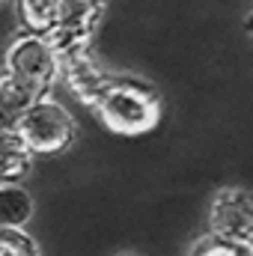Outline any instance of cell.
Listing matches in <instances>:
<instances>
[{
    "label": "cell",
    "instance_id": "4",
    "mask_svg": "<svg viewBox=\"0 0 253 256\" xmlns=\"http://www.w3.org/2000/svg\"><path fill=\"white\" fill-rule=\"evenodd\" d=\"M108 0H60L57 6V21L45 33L57 54H74V51H90L92 33L104 15Z\"/></svg>",
    "mask_w": 253,
    "mask_h": 256
},
{
    "label": "cell",
    "instance_id": "5",
    "mask_svg": "<svg viewBox=\"0 0 253 256\" xmlns=\"http://www.w3.org/2000/svg\"><path fill=\"white\" fill-rule=\"evenodd\" d=\"M208 232L226 242L253 244V194L244 188H220L208 206Z\"/></svg>",
    "mask_w": 253,
    "mask_h": 256
},
{
    "label": "cell",
    "instance_id": "8",
    "mask_svg": "<svg viewBox=\"0 0 253 256\" xmlns=\"http://www.w3.org/2000/svg\"><path fill=\"white\" fill-rule=\"evenodd\" d=\"M33 167V152L15 131H0V182H21Z\"/></svg>",
    "mask_w": 253,
    "mask_h": 256
},
{
    "label": "cell",
    "instance_id": "6",
    "mask_svg": "<svg viewBox=\"0 0 253 256\" xmlns=\"http://www.w3.org/2000/svg\"><path fill=\"white\" fill-rule=\"evenodd\" d=\"M108 72H102L96 60L90 57V51H74V54H60V80L66 84V90L92 108V102L98 98L102 86L108 84Z\"/></svg>",
    "mask_w": 253,
    "mask_h": 256
},
{
    "label": "cell",
    "instance_id": "10",
    "mask_svg": "<svg viewBox=\"0 0 253 256\" xmlns=\"http://www.w3.org/2000/svg\"><path fill=\"white\" fill-rule=\"evenodd\" d=\"M57 6L60 0H18V15H21L24 30L48 33L57 21Z\"/></svg>",
    "mask_w": 253,
    "mask_h": 256
},
{
    "label": "cell",
    "instance_id": "7",
    "mask_svg": "<svg viewBox=\"0 0 253 256\" xmlns=\"http://www.w3.org/2000/svg\"><path fill=\"white\" fill-rule=\"evenodd\" d=\"M36 202L21 182H0V230H24L33 220Z\"/></svg>",
    "mask_w": 253,
    "mask_h": 256
},
{
    "label": "cell",
    "instance_id": "1",
    "mask_svg": "<svg viewBox=\"0 0 253 256\" xmlns=\"http://www.w3.org/2000/svg\"><path fill=\"white\" fill-rule=\"evenodd\" d=\"M92 110L108 126V131L122 137H140L155 131L164 116L161 92L140 78H108Z\"/></svg>",
    "mask_w": 253,
    "mask_h": 256
},
{
    "label": "cell",
    "instance_id": "9",
    "mask_svg": "<svg viewBox=\"0 0 253 256\" xmlns=\"http://www.w3.org/2000/svg\"><path fill=\"white\" fill-rule=\"evenodd\" d=\"M33 102L30 92H24L12 78L0 74V131H15L24 108Z\"/></svg>",
    "mask_w": 253,
    "mask_h": 256
},
{
    "label": "cell",
    "instance_id": "13",
    "mask_svg": "<svg viewBox=\"0 0 253 256\" xmlns=\"http://www.w3.org/2000/svg\"><path fill=\"white\" fill-rule=\"evenodd\" d=\"M122 256H137V254H122Z\"/></svg>",
    "mask_w": 253,
    "mask_h": 256
},
{
    "label": "cell",
    "instance_id": "11",
    "mask_svg": "<svg viewBox=\"0 0 253 256\" xmlns=\"http://www.w3.org/2000/svg\"><path fill=\"white\" fill-rule=\"evenodd\" d=\"M0 256H42V250L24 230H0Z\"/></svg>",
    "mask_w": 253,
    "mask_h": 256
},
{
    "label": "cell",
    "instance_id": "3",
    "mask_svg": "<svg viewBox=\"0 0 253 256\" xmlns=\"http://www.w3.org/2000/svg\"><path fill=\"white\" fill-rule=\"evenodd\" d=\"M15 134L33 152V158H54V155H63L74 143L78 122L72 110H66V104H60L57 98L39 96L24 108L15 126Z\"/></svg>",
    "mask_w": 253,
    "mask_h": 256
},
{
    "label": "cell",
    "instance_id": "2",
    "mask_svg": "<svg viewBox=\"0 0 253 256\" xmlns=\"http://www.w3.org/2000/svg\"><path fill=\"white\" fill-rule=\"evenodd\" d=\"M3 74L12 78L33 98L48 96L54 84L60 80V54L45 33L21 30L12 39V45L6 48Z\"/></svg>",
    "mask_w": 253,
    "mask_h": 256
},
{
    "label": "cell",
    "instance_id": "14",
    "mask_svg": "<svg viewBox=\"0 0 253 256\" xmlns=\"http://www.w3.org/2000/svg\"><path fill=\"white\" fill-rule=\"evenodd\" d=\"M248 256H253V248H250V254H248Z\"/></svg>",
    "mask_w": 253,
    "mask_h": 256
},
{
    "label": "cell",
    "instance_id": "12",
    "mask_svg": "<svg viewBox=\"0 0 253 256\" xmlns=\"http://www.w3.org/2000/svg\"><path fill=\"white\" fill-rule=\"evenodd\" d=\"M244 30L253 36V15H248V21H244Z\"/></svg>",
    "mask_w": 253,
    "mask_h": 256
}]
</instances>
